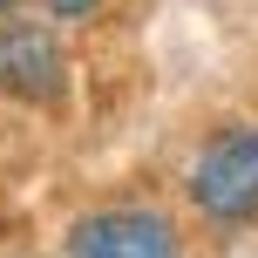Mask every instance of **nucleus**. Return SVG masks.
I'll return each instance as SVG.
<instances>
[{"instance_id": "3", "label": "nucleus", "mask_w": 258, "mask_h": 258, "mask_svg": "<svg viewBox=\"0 0 258 258\" xmlns=\"http://www.w3.org/2000/svg\"><path fill=\"white\" fill-rule=\"evenodd\" d=\"M68 89V54L61 41H54L48 21H0V95H14V102H54V95Z\"/></svg>"}, {"instance_id": "1", "label": "nucleus", "mask_w": 258, "mask_h": 258, "mask_svg": "<svg viewBox=\"0 0 258 258\" xmlns=\"http://www.w3.org/2000/svg\"><path fill=\"white\" fill-rule=\"evenodd\" d=\"M190 211L218 231H238V224L258 218V122H224L197 143L190 156Z\"/></svg>"}, {"instance_id": "5", "label": "nucleus", "mask_w": 258, "mask_h": 258, "mask_svg": "<svg viewBox=\"0 0 258 258\" xmlns=\"http://www.w3.org/2000/svg\"><path fill=\"white\" fill-rule=\"evenodd\" d=\"M14 7H21V0H0V21H7V14H14Z\"/></svg>"}, {"instance_id": "2", "label": "nucleus", "mask_w": 258, "mask_h": 258, "mask_svg": "<svg viewBox=\"0 0 258 258\" xmlns=\"http://www.w3.org/2000/svg\"><path fill=\"white\" fill-rule=\"evenodd\" d=\"M61 258H183V231L156 204H102L68 224Z\"/></svg>"}, {"instance_id": "4", "label": "nucleus", "mask_w": 258, "mask_h": 258, "mask_svg": "<svg viewBox=\"0 0 258 258\" xmlns=\"http://www.w3.org/2000/svg\"><path fill=\"white\" fill-rule=\"evenodd\" d=\"M95 7H102V0H48V14H61V21H89Z\"/></svg>"}]
</instances>
